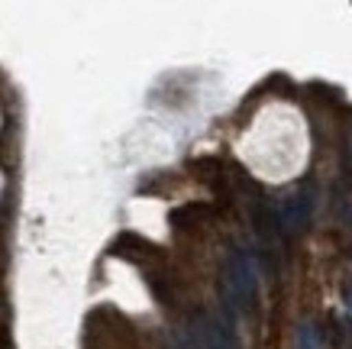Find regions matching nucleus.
Returning a JSON list of instances; mask_svg holds the SVG:
<instances>
[{"mask_svg": "<svg viewBox=\"0 0 352 349\" xmlns=\"http://www.w3.org/2000/svg\"><path fill=\"white\" fill-rule=\"evenodd\" d=\"M223 297L230 310H252L258 297V265L243 249L226 255L223 268Z\"/></svg>", "mask_w": 352, "mask_h": 349, "instance_id": "f257e3e1", "label": "nucleus"}, {"mask_svg": "<svg viewBox=\"0 0 352 349\" xmlns=\"http://www.w3.org/2000/svg\"><path fill=\"white\" fill-rule=\"evenodd\" d=\"M342 220H346V230L352 233V204H349V207H346V213H342Z\"/></svg>", "mask_w": 352, "mask_h": 349, "instance_id": "39448f33", "label": "nucleus"}, {"mask_svg": "<svg viewBox=\"0 0 352 349\" xmlns=\"http://www.w3.org/2000/svg\"><path fill=\"white\" fill-rule=\"evenodd\" d=\"M310 217H314V191H310L307 184L291 188L288 194H281L278 211H275V223L285 236H298V233H304L310 226Z\"/></svg>", "mask_w": 352, "mask_h": 349, "instance_id": "f03ea898", "label": "nucleus"}, {"mask_svg": "<svg viewBox=\"0 0 352 349\" xmlns=\"http://www.w3.org/2000/svg\"><path fill=\"white\" fill-rule=\"evenodd\" d=\"M197 339H201L204 349H239L230 317H204L201 330H197Z\"/></svg>", "mask_w": 352, "mask_h": 349, "instance_id": "7ed1b4c3", "label": "nucleus"}, {"mask_svg": "<svg viewBox=\"0 0 352 349\" xmlns=\"http://www.w3.org/2000/svg\"><path fill=\"white\" fill-rule=\"evenodd\" d=\"M346 307H349V310H352V285L346 288Z\"/></svg>", "mask_w": 352, "mask_h": 349, "instance_id": "423d86ee", "label": "nucleus"}, {"mask_svg": "<svg viewBox=\"0 0 352 349\" xmlns=\"http://www.w3.org/2000/svg\"><path fill=\"white\" fill-rule=\"evenodd\" d=\"M300 349H317V337H314V327H300L298 330Z\"/></svg>", "mask_w": 352, "mask_h": 349, "instance_id": "20e7f679", "label": "nucleus"}]
</instances>
